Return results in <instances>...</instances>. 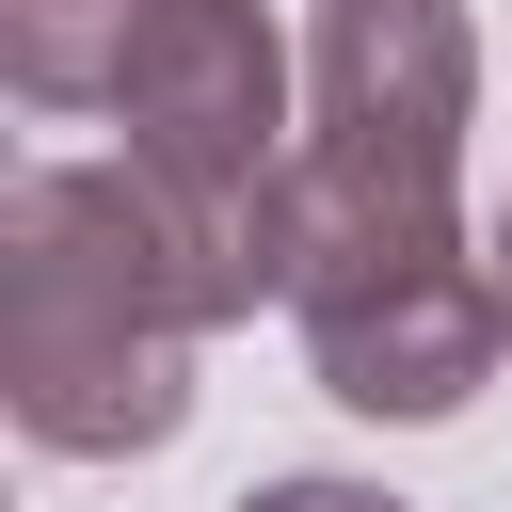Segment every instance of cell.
I'll return each mask as SVG.
<instances>
[{"label": "cell", "mask_w": 512, "mask_h": 512, "mask_svg": "<svg viewBox=\"0 0 512 512\" xmlns=\"http://www.w3.org/2000/svg\"><path fill=\"white\" fill-rule=\"evenodd\" d=\"M208 288L128 160H32L0 192V400L48 464L176 448Z\"/></svg>", "instance_id": "6da1fadb"}, {"label": "cell", "mask_w": 512, "mask_h": 512, "mask_svg": "<svg viewBox=\"0 0 512 512\" xmlns=\"http://www.w3.org/2000/svg\"><path fill=\"white\" fill-rule=\"evenodd\" d=\"M288 320L320 400L432 432L496 384L512 320H496V256L464 240V208H304L288 192Z\"/></svg>", "instance_id": "7a4b0ae2"}, {"label": "cell", "mask_w": 512, "mask_h": 512, "mask_svg": "<svg viewBox=\"0 0 512 512\" xmlns=\"http://www.w3.org/2000/svg\"><path fill=\"white\" fill-rule=\"evenodd\" d=\"M144 32H160V0H0V80L32 112H112Z\"/></svg>", "instance_id": "277c9868"}, {"label": "cell", "mask_w": 512, "mask_h": 512, "mask_svg": "<svg viewBox=\"0 0 512 512\" xmlns=\"http://www.w3.org/2000/svg\"><path fill=\"white\" fill-rule=\"evenodd\" d=\"M480 32L464 0H320L304 32V208H464Z\"/></svg>", "instance_id": "3957f363"}, {"label": "cell", "mask_w": 512, "mask_h": 512, "mask_svg": "<svg viewBox=\"0 0 512 512\" xmlns=\"http://www.w3.org/2000/svg\"><path fill=\"white\" fill-rule=\"evenodd\" d=\"M240 512H400V496H384V480H256Z\"/></svg>", "instance_id": "5b68a950"}, {"label": "cell", "mask_w": 512, "mask_h": 512, "mask_svg": "<svg viewBox=\"0 0 512 512\" xmlns=\"http://www.w3.org/2000/svg\"><path fill=\"white\" fill-rule=\"evenodd\" d=\"M480 256H496V320H512V192H496V224H480Z\"/></svg>", "instance_id": "8992f818"}]
</instances>
